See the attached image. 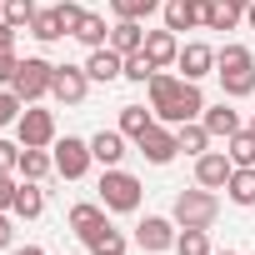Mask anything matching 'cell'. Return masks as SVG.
<instances>
[{
  "instance_id": "obj_4",
  "label": "cell",
  "mask_w": 255,
  "mask_h": 255,
  "mask_svg": "<svg viewBox=\"0 0 255 255\" xmlns=\"http://www.w3.org/2000/svg\"><path fill=\"white\" fill-rule=\"evenodd\" d=\"M100 205L105 210H140V180L135 175H125L120 165H110L105 175H100Z\"/></svg>"
},
{
  "instance_id": "obj_13",
  "label": "cell",
  "mask_w": 255,
  "mask_h": 255,
  "mask_svg": "<svg viewBox=\"0 0 255 255\" xmlns=\"http://www.w3.org/2000/svg\"><path fill=\"white\" fill-rule=\"evenodd\" d=\"M85 75H90V80H100V85H110V80H120V75H125V55H120V50H110V45H100V50H90Z\"/></svg>"
},
{
  "instance_id": "obj_6",
  "label": "cell",
  "mask_w": 255,
  "mask_h": 255,
  "mask_svg": "<svg viewBox=\"0 0 255 255\" xmlns=\"http://www.w3.org/2000/svg\"><path fill=\"white\" fill-rule=\"evenodd\" d=\"M85 90H90L85 65H55V75H50V95H55L60 105H80Z\"/></svg>"
},
{
  "instance_id": "obj_8",
  "label": "cell",
  "mask_w": 255,
  "mask_h": 255,
  "mask_svg": "<svg viewBox=\"0 0 255 255\" xmlns=\"http://www.w3.org/2000/svg\"><path fill=\"white\" fill-rule=\"evenodd\" d=\"M135 145H140V155H145L150 165H170V160L180 155V140H175V130H165V125H150Z\"/></svg>"
},
{
  "instance_id": "obj_27",
  "label": "cell",
  "mask_w": 255,
  "mask_h": 255,
  "mask_svg": "<svg viewBox=\"0 0 255 255\" xmlns=\"http://www.w3.org/2000/svg\"><path fill=\"white\" fill-rule=\"evenodd\" d=\"M95 225H105V210H100V205H90V200H85V205H75V210H70V230H75L80 240H85Z\"/></svg>"
},
{
  "instance_id": "obj_23",
  "label": "cell",
  "mask_w": 255,
  "mask_h": 255,
  "mask_svg": "<svg viewBox=\"0 0 255 255\" xmlns=\"http://www.w3.org/2000/svg\"><path fill=\"white\" fill-rule=\"evenodd\" d=\"M50 170H55V155H45L40 145H25V150H20V175H25V180H45Z\"/></svg>"
},
{
  "instance_id": "obj_37",
  "label": "cell",
  "mask_w": 255,
  "mask_h": 255,
  "mask_svg": "<svg viewBox=\"0 0 255 255\" xmlns=\"http://www.w3.org/2000/svg\"><path fill=\"white\" fill-rule=\"evenodd\" d=\"M55 10H60V20H65V30L75 35V25H80V15H85V10L75 5V0H60V5H55Z\"/></svg>"
},
{
  "instance_id": "obj_46",
  "label": "cell",
  "mask_w": 255,
  "mask_h": 255,
  "mask_svg": "<svg viewBox=\"0 0 255 255\" xmlns=\"http://www.w3.org/2000/svg\"><path fill=\"white\" fill-rule=\"evenodd\" d=\"M0 10H5V0H0Z\"/></svg>"
},
{
  "instance_id": "obj_11",
  "label": "cell",
  "mask_w": 255,
  "mask_h": 255,
  "mask_svg": "<svg viewBox=\"0 0 255 255\" xmlns=\"http://www.w3.org/2000/svg\"><path fill=\"white\" fill-rule=\"evenodd\" d=\"M135 240H140V250H170V245H175V220L145 215V220L135 225Z\"/></svg>"
},
{
  "instance_id": "obj_16",
  "label": "cell",
  "mask_w": 255,
  "mask_h": 255,
  "mask_svg": "<svg viewBox=\"0 0 255 255\" xmlns=\"http://www.w3.org/2000/svg\"><path fill=\"white\" fill-rule=\"evenodd\" d=\"M90 155L110 170V165H120V155H125V135L120 130H100V135H90Z\"/></svg>"
},
{
  "instance_id": "obj_43",
  "label": "cell",
  "mask_w": 255,
  "mask_h": 255,
  "mask_svg": "<svg viewBox=\"0 0 255 255\" xmlns=\"http://www.w3.org/2000/svg\"><path fill=\"white\" fill-rule=\"evenodd\" d=\"M225 5H235V10H240V15H245V10H250V0H225Z\"/></svg>"
},
{
  "instance_id": "obj_12",
  "label": "cell",
  "mask_w": 255,
  "mask_h": 255,
  "mask_svg": "<svg viewBox=\"0 0 255 255\" xmlns=\"http://www.w3.org/2000/svg\"><path fill=\"white\" fill-rule=\"evenodd\" d=\"M175 65L185 70V80H205V75L215 70V50H210V45H200V40H190V45H180Z\"/></svg>"
},
{
  "instance_id": "obj_42",
  "label": "cell",
  "mask_w": 255,
  "mask_h": 255,
  "mask_svg": "<svg viewBox=\"0 0 255 255\" xmlns=\"http://www.w3.org/2000/svg\"><path fill=\"white\" fill-rule=\"evenodd\" d=\"M15 255H45V250H40V245H20Z\"/></svg>"
},
{
  "instance_id": "obj_9",
  "label": "cell",
  "mask_w": 255,
  "mask_h": 255,
  "mask_svg": "<svg viewBox=\"0 0 255 255\" xmlns=\"http://www.w3.org/2000/svg\"><path fill=\"white\" fill-rule=\"evenodd\" d=\"M230 170H235V160H230L225 150H205V155L195 160V185H205V190H225Z\"/></svg>"
},
{
  "instance_id": "obj_19",
  "label": "cell",
  "mask_w": 255,
  "mask_h": 255,
  "mask_svg": "<svg viewBox=\"0 0 255 255\" xmlns=\"http://www.w3.org/2000/svg\"><path fill=\"white\" fill-rule=\"evenodd\" d=\"M110 50H120V55L145 50V30H140V20H120V25L110 30Z\"/></svg>"
},
{
  "instance_id": "obj_7",
  "label": "cell",
  "mask_w": 255,
  "mask_h": 255,
  "mask_svg": "<svg viewBox=\"0 0 255 255\" xmlns=\"http://www.w3.org/2000/svg\"><path fill=\"white\" fill-rule=\"evenodd\" d=\"M90 140H75V135H65L60 145H55V175H65V180H80L85 170H90Z\"/></svg>"
},
{
  "instance_id": "obj_34",
  "label": "cell",
  "mask_w": 255,
  "mask_h": 255,
  "mask_svg": "<svg viewBox=\"0 0 255 255\" xmlns=\"http://www.w3.org/2000/svg\"><path fill=\"white\" fill-rule=\"evenodd\" d=\"M20 110H25V100L15 90H0V130H5L10 120H20Z\"/></svg>"
},
{
  "instance_id": "obj_24",
  "label": "cell",
  "mask_w": 255,
  "mask_h": 255,
  "mask_svg": "<svg viewBox=\"0 0 255 255\" xmlns=\"http://www.w3.org/2000/svg\"><path fill=\"white\" fill-rule=\"evenodd\" d=\"M30 35H35V40H45V45H50V40H60V35H70V30H65V20H60V10H55V5H50V10H40V15H35V20H30Z\"/></svg>"
},
{
  "instance_id": "obj_31",
  "label": "cell",
  "mask_w": 255,
  "mask_h": 255,
  "mask_svg": "<svg viewBox=\"0 0 255 255\" xmlns=\"http://www.w3.org/2000/svg\"><path fill=\"white\" fill-rule=\"evenodd\" d=\"M35 15H40V10H35V0H5V10H0V20H10L15 30H20V25H30Z\"/></svg>"
},
{
  "instance_id": "obj_32",
  "label": "cell",
  "mask_w": 255,
  "mask_h": 255,
  "mask_svg": "<svg viewBox=\"0 0 255 255\" xmlns=\"http://www.w3.org/2000/svg\"><path fill=\"white\" fill-rule=\"evenodd\" d=\"M195 15H190V0H165V30H190Z\"/></svg>"
},
{
  "instance_id": "obj_39",
  "label": "cell",
  "mask_w": 255,
  "mask_h": 255,
  "mask_svg": "<svg viewBox=\"0 0 255 255\" xmlns=\"http://www.w3.org/2000/svg\"><path fill=\"white\" fill-rule=\"evenodd\" d=\"M15 190H20V185H15L10 175H0V210H10V205H15Z\"/></svg>"
},
{
  "instance_id": "obj_38",
  "label": "cell",
  "mask_w": 255,
  "mask_h": 255,
  "mask_svg": "<svg viewBox=\"0 0 255 255\" xmlns=\"http://www.w3.org/2000/svg\"><path fill=\"white\" fill-rule=\"evenodd\" d=\"M210 10H215V0H190V15H195V25H205V30H210Z\"/></svg>"
},
{
  "instance_id": "obj_15",
  "label": "cell",
  "mask_w": 255,
  "mask_h": 255,
  "mask_svg": "<svg viewBox=\"0 0 255 255\" xmlns=\"http://www.w3.org/2000/svg\"><path fill=\"white\" fill-rule=\"evenodd\" d=\"M145 55L165 70V65H175V55H180V45H175V30H145Z\"/></svg>"
},
{
  "instance_id": "obj_35",
  "label": "cell",
  "mask_w": 255,
  "mask_h": 255,
  "mask_svg": "<svg viewBox=\"0 0 255 255\" xmlns=\"http://www.w3.org/2000/svg\"><path fill=\"white\" fill-rule=\"evenodd\" d=\"M20 150H25V145H10V140H0V175L20 170Z\"/></svg>"
},
{
  "instance_id": "obj_5",
  "label": "cell",
  "mask_w": 255,
  "mask_h": 255,
  "mask_svg": "<svg viewBox=\"0 0 255 255\" xmlns=\"http://www.w3.org/2000/svg\"><path fill=\"white\" fill-rule=\"evenodd\" d=\"M50 75H55V65L50 60H40V55H25L20 60V70H15V80H10V90L30 105V100H40V95H50Z\"/></svg>"
},
{
  "instance_id": "obj_20",
  "label": "cell",
  "mask_w": 255,
  "mask_h": 255,
  "mask_svg": "<svg viewBox=\"0 0 255 255\" xmlns=\"http://www.w3.org/2000/svg\"><path fill=\"white\" fill-rule=\"evenodd\" d=\"M175 140H180V150H185V155H195V160L210 150V130H205L200 120H185V125H175Z\"/></svg>"
},
{
  "instance_id": "obj_44",
  "label": "cell",
  "mask_w": 255,
  "mask_h": 255,
  "mask_svg": "<svg viewBox=\"0 0 255 255\" xmlns=\"http://www.w3.org/2000/svg\"><path fill=\"white\" fill-rule=\"evenodd\" d=\"M245 20H250V30H255V0H250V10H245Z\"/></svg>"
},
{
  "instance_id": "obj_29",
  "label": "cell",
  "mask_w": 255,
  "mask_h": 255,
  "mask_svg": "<svg viewBox=\"0 0 255 255\" xmlns=\"http://www.w3.org/2000/svg\"><path fill=\"white\" fill-rule=\"evenodd\" d=\"M235 165H255V130H235L230 135V150H225Z\"/></svg>"
},
{
  "instance_id": "obj_14",
  "label": "cell",
  "mask_w": 255,
  "mask_h": 255,
  "mask_svg": "<svg viewBox=\"0 0 255 255\" xmlns=\"http://www.w3.org/2000/svg\"><path fill=\"white\" fill-rule=\"evenodd\" d=\"M200 125L210 130V140H215V135H225V140H230V135L240 130V115L220 100V105H205V110H200Z\"/></svg>"
},
{
  "instance_id": "obj_28",
  "label": "cell",
  "mask_w": 255,
  "mask_h": 255,
  "mask_svg": "<svg viewBox=\"0 0 255 255\" xmlns=\"http://www.w3.org/2000/svg\"><path fill=\"white\" fill-rule=\"evenodd\" d=\"M160 65L145 55V50H135V55H125V80H135V85H150V75H155Z\"/></svg>"
},
{
  "instance_id": "obj_33",
  "label": "cell",
  "mask_w": 255,
  "mask_h": 255,
  "mask_svg": "<svg viewBox=\"0 0 255 255\" xmlns=\"http://www.w3.org/2000/svg\"><path fill=\"white\" fill-rule=\"evenodd\" d=\"M240 25V10L225 5V0H215V10H210V30H235Z\"/></svg>"
},
{
  "instance_id": "obj_30",
  "label": "cell",
  "mask_w": 255,
  "mask_h": 255,
  "mask_svg": "<svg viewBox=\"0 0 255 255\" xmlns=\"http://www.w3.org/2000/svg\"><path fill=\"white\" fill-rule=\"evenodd\" d=\"M175 250H180V255H215L205 230H180V235H175Z\"/></svg>"
},
{
  "instance_id": "obj_26",
  "label": "cell",
  "mask_w": 255,
  "mask_h": 255,
  "mask_svg": "<svg viewBox=\"0 0 255 255\" xmlns=\"http://www.w3.org/2000/svg\"><path fill=\"white\" fill-rule=\"evenodd\" d=\"M110 10H115V20H145V15L165 10V0H110Z\"/></svg>"
},
{
  "instance_id": "obj_40",
  "label": "cell",
  "mask_w": 255,
  "mask_h": 255,
  "mask_svg": "<svg viewBox=\"0 0 255 255\" xmlns=\"http://www.w3.org/2000/svg\"><path fill=\"white\" fill-rule=\"evenodd\" d=\"M15 35H20V30H15L10 20H0V50H15Z\"/></svg>"
},
{
  "instance_id": "obj_3",
  "label": "cell",
  "mask_w": 255,
  "mask_h": 255,
  "mask_svg": "<svg viewBox=\"0 0 255 255\" xmlns=\"http://www.w3.org/2000/svg\"><path fill=\"white\" fill-rule=\"evenodd\" d=\"M215 215H220V200H215L205 185L175 195V225H180V230H210Z\"/></svg>"
},
{
  "instance_id": "obj_22",
  "label": "cell",
  "mask_w": 255,
  "mask_h": 255,
  "mask_svg": "<svg viewBox=\"0 0 255 255\" xmlns=\"http://www.w3.org/2000/svg\"><path fill=\"white\" fill-rule=\"evenodd\" d=\"M150 125H155V110H145V105H125V110H120V135L140 140Z\"/></svg>"
},
{
  "instance_id": "obj_21",
  "label": "cell",
  "mask_w": 255,
  "mask_h": 255,
  "mask_svg": "<svg viewBox=\"0 0 255 255\" xmlns=\"http://www.w3.org/2000/svg\"><path fill=\"white\" fill-rule=\"evenodd\" d=\"M20 220H35L40 210H45V190H40V180H25L20 190H15V205H10Z\"/></svg>"
},
{
  "instance_id": "obj_17",
  "label": "cell",
  "mask_w": 255,
  "mask_h": 255,
  "mask_svg": "<svg viewBox=\"0 0 255 255\" xmlns=\"http://www.w3.org/2000/svg\"><path fill=\"white\" fill-rule=\"evenodd\" d=\"M85 245H90V255H125V235L105 220V225H95L90 235H85Z\"/></svg>"
},
{
  "instance_id": "obj_36",
  "label": "cell",
  "mask_w": 255,
  "mask_h": 255,
  "mask_svg": "<svg viewBox=\"0 0 255 255\" xmlns=\"http://www.w3.org/2000/svg\"><path fill=\"white\" fill-rule=\"evenodd\" d=\"M15 70H20V55H15V50H0V85H10Z\"/></svg>"
},
{
  "instance_id": "obj_41",
  "label": "cell",
  "mask_w": 255,
  "mask_h": 255,
  "mask_svg": "<svg viewBox=\"0 0 255 255\" xmlns=\"http://www.w3.org/2000/svg\"><path fill=\"white\" fill-rule=\"evenodd\" d=\"M10 235H15V230H10V220H5V210H0V250L10 245Z\"/></svg>"
},
{
  "instance_id": "obj_2",
  "label": "cell",
  "mask_w": 255,
  "mask_h": 255,
  "mask_svg": "<svg viewBox=\"0 0 255 255\" xmlns=\"http://www.w3.org/2000/svg\"><path fill=\"white\" fill-rule=\"evenodd\" d=\"M215 75H220V85H225L230 100H245L255 90V55L245 45H220L215 50Z\"/></svg>"
},
{
  "instance_id": "obj_18",
  "label": "cell",
  "mask_w": 255,
  "mask_h": 255,
  "mask_svg": "<svg viewBox=\"0 0 255 255\" xmlns=\"http://www.w3.org/2000/svg\"><path fill=\"white\" fill-rule=\"evenodd\" d=\"M225 195L235 205H255V165H235L230 180H225Z\"/></svg>"
},
{
  "instance_id": "obj_45",
  "label": "cell",
  "mask_w": 255,
  "mask_h": 255,
  "mask_svg": "<svg viewBox=\"0 0 255 255\" xmlns=\"http://www.w3.org/2000/svg\"><path fill=\"white\" fill-rule=\"evenodd\" d=\"M215 255H235V250H215Z\"/></svg>"
},
{
  "instance_id": "obj_47",
  "label": "cell",
  "mask_w": 255,
  "mask_h": 255,
  "mask_svg": "<svg viewBox=\"0 0 255 255\" xmlns=\"http://www.w3.org/2000/svg\"><path fill=\"white\" fill-rule=\"evenodd\" d=\"M250 130H255V120H250Z\"/></svg>"
},
{
  "instance_id": "obj_25",
  "label": "cell",
  "mask_w": 255,
  "mask_h": 255,
  "mask_svg": "<svg viewBox=\"0 0 255 255\" xmlns=\"http://www.w3.org/2000/svg\"><path fill=\"white\" fill-rule=\"evenodd\" d=\"M75 40H80V45H90V50H100V45L110 40L105 15H90V10H85V15H80V25H75Z\"/></svg>"
},
{
  "instance_id": "obj_10",
  "label": "cell",
  "mask_w": 255,
  "mask_h": 255,
  "mask_svg": "<svg viewBox=\"0 0 255 255\" xmlns=\"http://www.w3.org/2000/svg\"><path fill=\"white\" fill-rule=\"evenodd\" d=\"M15 125H20V145H40V150H45V145L55 140V115H50V110H20Z\"/></svg>"
},
{
  "instance_id": "obj_1",
  "label": "cell",
  "mask_w": 255,
  "mask_h": 255,
  "mask_svg": "<svg viewBox=\"0 0 255 255\" xmlns=\"http://www.w3.org/2000/svg\"><path fill=\"white\" fill-rule=\"evenodd\" d=\"M150 110L165 120V125H185V120H200V110H205V95H200V85L195 80H175V75H150Z\"/></svg>"
}]
</instances>
